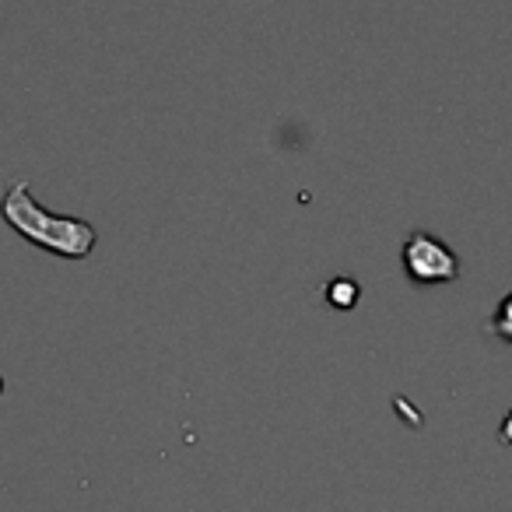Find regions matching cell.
Listing matches in <instances>:
<instances>
[{
    "label": "cell",
    "mask_w": 512,
    "mask_h": 512,
    "mask_svg": "<svg viewBox=\"0 0 512 512\" xmlns=\"http://www.w3.org/2000/svg\"><path fill=\"white\" fill-rule=\"evenodd\" d=\"M358 295H362V288H358L351 278H334L327 285V302L334 309H355Z\"/></svg>",
    "instance_id": "obj_3"
},
{
    "label": "cell",
    "mask_w": 512,
    "mask_h": 512,
    "mask_svg": "<svg viewBox=\"0 0 512 512\" xmlns=\"http://www.w3.org/2000/svg\"><path fill=\"white\" fill-rule=\"evenodd\" d=\"M498 439H502L505 446H512V411L502 418V428H498Z\"/></svg>",
    "instance_id": "obj_5"
},
{
    "label": "cell",
    "mask_w": 512,
    "mask_h": 512,
    "mask_svg": "<svg viewBox=\"0 0 512 512\" xmlns=\"http://www.w3.org/2000/svg\"><path fill=\"white\" fill-rule=\"evenodd\" d=\"M491 334H495L498 341L512 344V292L505 295L502 302H498L495 316H491Z\"/></svg>",
    "instance_id": "obj_4"
},
{
    "label": "cell",
    "mask_w": 512,
    "mask_h": 512,
    "mask_svg": "<svg viewBox=\"0 0 512 512\" xmlns=\"http://www.w3.org/2000/svg\"><path fill=\"white\" fill-rule=\"evenodd\" d=\"M0 218L15 235L25 242L46 249L64 260H85L99 242V232L88 225L85 218H71V214H53L32 197L29 183L15 179L0 197Z\"/></svg>",
    "instance_id": "obj_1"
},
{
    "label": "cell",
    "mask_w": 512,
    "mask_h": 512,
    "mask_svg": "<svg viewBox=\"0 0 512 512\" xmlns=\"http://www.w3.org/2000/svg\"><path fill=\"white\" fill-rule=\"evenodd\" d=\"M400 260H404V271L414 285H446V281L460 278L463 271L460 256L428 232L407 235L404 249H400Z\"/></svg>",
    "instance_id": "obj_2"
}]
</instances>
